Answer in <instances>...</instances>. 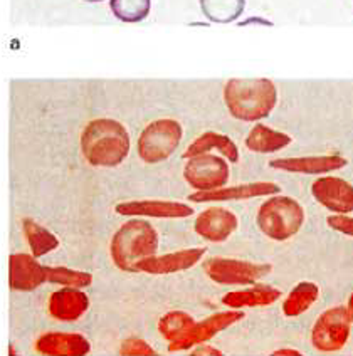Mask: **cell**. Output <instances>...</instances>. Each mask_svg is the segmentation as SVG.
<instances>
[{
	"label": "cell",
	"mask_w": 353,
	"mask_h": 356,
	"mask_svg": "<svg viewBox=\"0 0 353 356\" xmlns=\"http://www.w3.org/2000/svg\"><path fill=\"white\" fill-rule=\"evenodd\" d=\"M81 152L93 167H118L130 153V135L120 121L93 120L81 133Z\"/></svg>",
	"instance_id": "cell-1"
},
{
	"label": "cell",
	"mask_w": 353,
	"mask_h": 356,
	"mask_svg": "<svg viewBox=\"0 0 353 356\" xmlns=\"http://www.w3.org/2000/svg\"><path fill=\"white\" fill-rule=\"evenodd\" d=\"M224 101L235 120L259 121L274 109L278 89L266 78H233L224 86Z\"/></svg>",
	"instance_id": "cell-2"
},
{
	"label": "cell",
	"mask_w": 353,
	"mask_h": 356,
	"mask_svg": "<svg viewBox=\"0 0 353 356\" xmlns=\"http://www.w3.org/2000/svg\"><path fill=\"white\" fill-rule=\"evenodd\" d=\"M158 234L153 225L141 218H133L121 225L111 238L109 252L118 269L135 273V266L143 259L155 256Z\"/></svg>",
	"instance_id": "cell-3"
},
{
	"label": "cell",
	"mask_w": 353,
	"mask_h": 356,
	"mask_svg": "<svg viewBox=\"0 0 353 356\" xmlns=\"http://www.w3.org/2000/svg\"><path fill=\"white\" fill-rule=\"evenodd\" d=\"M256 222L265 236L279 242L288 241L301 229L304 210L295 198L274 195L259 207Z\"/></svg>",
	"instance_id": "cell-4"
},
{
	"label": "cell",
	"mask_w": 353,
	"mask_h": 356,
	"mask_svg": "<svg viewBox=\"0 0 353 356\" xmlns=\"http://www.w3.org/2000/svg\"><path fill=\"white\" fill-rule=\"evenodd\" d=\"M184 129L175 120L162 118L150 123L138 138V155L145 163H160L172 156L182 141Z\"/></svg>",
	"instance_id": "cell-5"
},
{
	"label": "cell",
	"mask_w": 353,
	"mask_h": 356,
	"mask_svg": "<svg viewBox=\"0 0 353 356\" xmlns=\"http://www.w3.org/2000/svg\"><path fill=\"white\" fill-rule=\"evenodd\" d=\"M352 316L348 307L335 306L316 319L311 333V343L323 353L338 351L347 345L350 337Z\"/></svg>",
	"instance_id": "cell-6"
},
{
	"label": "cell",
	"mask_w": 353,
	"mask_h": 356,
	"mask_svg": "<svg viewBox=\"0 0 353 356\" xmlns=\"http://www.w3.org/2000/svg\"><path fill=\"white\" fill-rule=\"evenodd\" d=\"M207 276L219 284L244 286L253 284L258 279L271 273V264H258V262L239 261L229 257H210L204 266Z\"/></svg>",
	"instance_id": "cell-7"
},
{
	"label": "cell",
	"mask_w": 353,
	"mask_h": 356,
	"mask_svg": "<svg viewBox=\"0 0 353 356\" xmlns=\"http://www.w3.org/2000/svg\"><path fill=\"white\" fill-rule=\"evenodd\" d=\"M184 178L197 192H212L222 188L229 180V165L217 155L194 156L189 159L184 168Z\"/></svg>",
	"instance_id": "cell-8"
},
{
	"label": "cell",
	"mask_w": 353,
	"mask_h": 356,
	"mask_svg": "<svg viewBox=\"0 0 353 356\" xmlns=\"http://www.w3.org/2000/svg\"><path fill=\"white\" fill-rule=\"evenodd\" d=\"M311 193L323 207L336 213L353 212V185L338 177H322L311 185Z\"/></svg>",
	"instance_id": "cell-9"
},
{
	"label": "cell",
	"mask_w": 353,
	"mask_h": 356,
	"mask_svg": "<svg viewBox=\"0 0 353 356\" xmlns=\"http://www.w3.org/2000/svg\"><path fill=\"white\" fill-rule=\"evenodd\" d=\"M205 249H182L177 252L164 254V256H152L143 259L135 266V273H147L153 276H165V274H173L178 270L190 269L196 266L202 257H204Z\"/></svg>",
	"instance_id": "cell-10"
},
{
	"label": "cell",
	"mask_w": 353,
	"mask_h": 356,
	"mask_svg": "<svg viewBox=\"0 0 353 356\" xmlns=\"http://www.w3.org/2000/svg\"><path fill=\"white\" fill-rule=\"evenodd\" d=\"M244 311H239V309H230V311H221V313L212 314L204 321L197 323L192 330L189 331L185 338H182L180 341L172 343L170 345V350L172 351H178V350H189L194 345H198V343H204L209 341L210 338L216 337L217 333L224 331L226 327H229L234 323L241 321L244 318Z\"/></svg>",
	"instance_id": "cell-11"
},
{
	"label": "cell",
	"mask_w": 353,
	"mask_h": 356,
	"mask_svg": "<svg viewBox=\"0 0 353 356\" xmlns=\"http://www.w3.org/2000/svg\"><path fill=\"white\" fill-rule=\"evenodd\" d=\"M116 213L130 217L185 218L194 213L190 205L173 200H132L116 205Z\"/></svg>",
	"instance_id": "cell-12"
},
{
	"label": "cell",
	"mask_w": 353,
	"mask_h": 356,
	"mask_svg": "<svg viewBox=\"0 0 353 356\" xmlns=\"http://www.w3.org/2000/svg\"><path fill=\"white\" fill-rule=\"evenodd\" d=\"M237 217L230 210L210 207L198 213L194 230L209 242H224L237 229Z\"/></svg>",
	"instance_id": "cell-13"
},
{
	"label": "cell",
	"mask_w": 353,
	"mask_h": 356,
	"mask_svg": "<svg viewBox=\"0 0 353 356\" xmlns=\"http://www.w3.org/2000/svg\"><path fill=\"white\" fill-rule=\"evenodd\" d=\"M47 281L46 266L29 254H12L9 259V282L14 291H34Z\"/></svg>",
	"instance_id": "cell-14"
},
{
	"label": "cell",
	"mask_w": 353,
	"mask_h": 356,
	"mask_svg": "<svg viewBox=\"0 0 353 356\" xmlns=\"http://www.w3.org/2000/svg\"><path fill=\"white\" fill-rule=\"evenodd\" d=\"M281 192L279 185L273 181H253V184L235 185V187H222L212 192H196L189 195V200L198 202H227V200H246V198L262 197V195H276Z\"/></svg>",
	"instance_id": "cell-15"
},
{
	"label": "cell",
	"mask_w": 353,
	"mask_h": 356,
	"mask_svg": "<svg viewBox=\"0 0 353 356\" xmlns=\"http://www.w3.org/2000/svg\"><path fill=\"white\" fill-rule=\"evenodd\" d=\"M39 353L46 356H86L91 345L79 333H52L42 334L36 343Z\"/></svg>",
	"instance_id": "cell-16"
},
{
	"label": "cell",
	"mask_w": 353,
	"mask_h": 356,
	"mask_svg": "<svg viewBox=\"0 0 353 356\" xmlns=\"http://www.w3.org/2000/svg\"><path fill=\"white\" fill-rule=\"evenodd\" d=\"M89 307L86 293L76 287H64L54 291L49 298V313L59 321H76L83 316Z\"/></svg>",
	"instance_id": "cell-17"
},
{
	"label": "cell",
	"mask_w": 353,
	"mask_h": 356,
	"mask_svg": "<svg viewBox=\"0 0 353 356\" xmlns=\"http://www.w3.org/2000/svg\"><path fill=\"white\" fill-rule=\"evenodd\" d=\"M347 165V160L340 155H320V156H301V159H278L271 160L269 167L276 170H285L291 173H328L340 170Z\"/></svg>",
	"instance_id": "cell-18"
},
{
	"label": "cell",
	"mask_w": 353,
	"mask_h": 356,
	"mask_svg": "<svg viewBox=\"0 0 353 356\" xmlns=\"http://www.w3.org/2000/svg\"><path fill=\"white\" fill-rule=\"evenodd\" d=\"M210 149H217V152H221V155H224L227 160L234 161V163L235 161H239L237 145H235L229 136L221 135V133H216V131L202 133L198 138L194 140L192 143L187 147L182 156H184L185 160H189V159H194V156L205 155V153H209Z\"/></svg>",
	"instance_id": "cell-19"
},
{
	"label": "cell",
	"mask_w": 353,
	"mask_h": 356,
	"mask_svg": "<svg viewBox=\"0 0 353 356\" xmlns=\"http://www.w3.org/2000/svg\"><path fill=\"white\" fill-rule=\"evenodd\" d=\"M281 298V291L273 286H254L251 289L233 291L222 296V302L233 309H241V307H258L269 306Z\"/></svg>",
	"instance_id": "cell-20"
},
{
	"label": "cell",
	"mask_w": 353,
	"mask_h": 356,
	"mask_svg": "<svg viewBox=\"0 0 353 356\" xmlns=\"http://www.w3.org/2000/svg\"><path fill=\"white\" fill-rule=\"evenodd\" d=\"M290 143L291 136H288L283 131H276V129L266 127L262 123L253 127L246 138L247 149L254 153H274L288 147Z\"/></svg>",
	"instance_id": "cell-21"
},
{
	"label": "cell",
	"mask_w": 353,
	"mask_h": 356,
	"mask_svg": "<svg viewBox=\"0 0 353 356\" xmlns=\"http://www.w3.org/2000/svg\"><path fill=\"white\" fill-rule=\"evenodd\" d=\"M22 229L24 234H26L27 242H29L32 256L36 259L46 256V254L58 249V237H56L51 230H47L46 227H42V225H39L36 220H32V218H24Z\"/></svg>",
	"instance_id": "cell-22"
},
{
	"label": "cell",
	"mask_w": 353,
	"mask_h": 356,
	"mask_svg": "<svg viewBox=\"0 0 353 356\" xmlns=\"http://www.w3.org/2000/svg\"><path fill=\"white\" fill-rule=\"evenodd\" d=\"M246 0H201V9L210 22L230 24L241 17Z\"/></svg>",
	"instance_id": "cell-23"
},
{
	"label": "cell",
	"mask_w": 353,
	"mask_h": 356,
	"mask_svg": "<svg viewBox=\"0 0 353 356\" xmlns=\"http://www.w3.org/2000/svg\"><path fill=\"white\" fill-rule=\"evenodd\" d=\"M318 286L313 284V282H299V284L295 286L293 291L288 294L285 305H283V313L291 318L299 316L304 311L310 309V306L318 299Z\"/></svg>",
	"instance_id": "cell-24"
},
{
	"label": "cell",
	"mask_w": 353,
	"mask_h": 356,
	"mask_svg": "<svg viewBox=\"0 0 353 356\" xmlns=\"http://www.w3.org/2000/svg\"><path fill=\"white\" fill-rule=\"evenodd\" d=\"M196 325L197 323L194 321V318L185 311H170L158 321V330L162 337L168 339L170 343H177L185 338Z\"/></svg>",
	"instance_id": "cell-25"
},
{
	"label": "cell",
	"mask_w": 353,
	"mask_h": 356,
	"mask_svg": "<svg viewBox=\"0 0 353 356\" xmlns=\"http://www.w3.org/2000/svg\"><path fill=\"white\" fill-rule=\"evenodd\" d=\"M109 9L121 22L136 24L148 17L152 0H109Z\"/></svg>",
	"instance_id": "cell-26"
},
{
	"label": "cell",
	"mask_w": 353,
	"mask_h": 356,
	"mask_svg": "<svg viewBox=\"0 0 353 356\" xmlns=\"http://www.w3.org/2000/svg\"><path fill=\"white\" fill-rule=\"evenodd\" d=\"M46 277L47 282H54L64 287H76V289L86 287L93 282V276L89 273L68 269V267L46 266Z\"/></svg>",
	"instance_id": "cell-27"
},
{
	"label": "cell",
	"mask_w": 353,
	"mask_h": 356,
	"mask_svg": "<svg viewBox=\"0 0 353 356\" xmlns=\"http://www.w3.org/2000/svg\"><path fill=\"white\" fill-rule=\"evenodd\" d=\"M121 356H157V351L147 341L138 338H130L121 345Z\"/></svg>",
	"instance_id": "cell-28"
},
{
	"label": "cell",
	"mask_w": 353,
	"mask_h": 356,
	"mask_svg": "<svg viewBox=\"0 0 353 356\" xmlns=\"http://www.w3.org/2000/svg\"><path fill=\"white\" fill-rule=\"evenodd\" d=\"M327 224L334 230L353 237V217L345 216V213H336V216H330L327 218Z\"/></svg>",
	"instance_id": "cell-29"
},
{
	"label": "cell",
	"mask_w": 353,
	"mask_h": 356,
	"mask_svg": "<svg viewBox=\"0 0 353 356\" xmlns=\"http://www.w3.org/2000/svg\"><path fill=\"white\" fill-rule=\"evenodd\" d=\"M192 356H222V353L216 348H210V346H202L198 348L192 353Z\"/></svg>",
	"instance_id": "cell-30"
},
{
	"label": "cell",
	"mask_w": 353,
	"mask_h": 356,
	"mask_svg": "<svg viewBox=\"0 0 353 356\" xmlns=\"http://www.w3.org/2000/svg\"><path fill=\"white\" fill-rule=\"evenodd\" d=\"M273 356H303V355L295 350H279V351H274Z\"/></svg>",
	"instance_id": "cell-31"
},
{
	"label": "cell",
	"mask_w": 353,
	"mask_h": 356,
	"mask_svg": "<svg viewBox=\"0 0 353 356\" xmlns=\"http://www.w3.org/2000/svg\"><path fill=\"white\" fill-rule=\"evenodd\" d=\"M348 311H350V316H352V321H353V294L348 299Z\"/></svg>",
	"instance_id": "cell-32"
},
{
	"label": "cell",
	"mask_w": 353,
	"mask_h": 356,
	"mask_svg": "<svg viewBox=\"0 0 353 356\" xmlns=\"http://www.w3.org/2000/svg\"><path fill=\"white\" fill-rule=\"evenodd\" d=\"M86 2H103V0H86Z\"/></svg>",
	"instance_id": "cell-33"
}]
</instances>
